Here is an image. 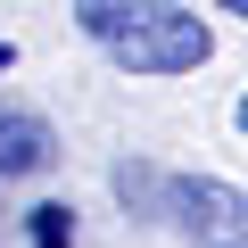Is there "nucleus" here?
Returning <instances> with one entry per match:
<instances>
[{
  "label": "nucleus",
  "instance_id": "7",
  "mask_svg": "<svg viewBox=\"0 0 248 248\" xmlns=\"http://www.w3.org/2000/svg\"><path fill=\"white\" fill-rule=\"evenodd\" d=\"M240 133H248V91H240Z\"/></svg>",
  "mask_w": 248,
  "mask_h": 248
},
{
  "label": "nucleus",
  "instance_id": "6",
  "mask_svg": "<svg viewBox=\"0 0 248 248\" xmlns=\"http://www.w3.org/2000/svg\"><path fill=\"white\" fill-rule=\"evenodd\" d=\"M9 58H17V50H9V42H0V75H9Z\"/></svg>",
  "mask_w": 248,
  "mask_h": 248
},
{
  "label": "nucleus",
  "instance_id": "5",
  "mask_svg": "<svg viewBox=\"0 0 248 248\" xmlns=\"http://www.w3.org/2000/svg\"><path fill=\"white\" fill-rule=\"evenodd\" d=\"M215 9H232V17H248V0H215Z\"/></svg>",
  "mask_w": 248,
  "mask_h": 248
},
{
  "label": "nucleus",
  "instance_id": "4",
  "mask_svg": "<svg viewBox=\"0 0 248 248\" xmlns=\"http://www.w3.org/2000/svg\"><path fill=\"white\" fill-rule=\"evenodd\" d=\"M33 248H75V207H33Z\"/></svg>",
  "mask_w": 248,
  "mask_h": 248
},
{
  "label": "nucleus",
  "instance_id": "1",
  "mask_svg": "<svg viewBox=\"0 0 248 248\" xmlns=\"http://www.w3.org/2000/svg\"><path fill=\"white\" fill-rule=\"evenodd\" d=\"M75 17L124 75H190L215 58L207 17L174 9V0H99V9H75Z\"/></svg>",
  "mask_w": 248,
  "mask_h": 248
},
{
  "label": "nucleus",
  "instance_id": "2",
  "mask_svg": "<svg viewBox=\"0 0 248 248\" xmlns=\"http://www.w3.org/2000/svg\"><path fill=\"white\" fill-rule=\"evenodd\" d=\"M166 215L207 248H248V190H232V182L182 174V182H166Z\"/></svg>",
  "mask_w": 248,
  "mask_h": 248
},
{
  "label": "nucleus",
  "instance_id": "3",
  "mask_svg": "<svg viewBox=\"0 0 248 248\" xmlns=\"http://www.w3.org/2000/svg\"><path fill=\"white\" fill-rule=\"evenodd\" d=\"M50 157H58V133H50L33 108H9V99H0V182H25Z\"/></svg>",
  "mask_w": 248,
  "mask_h": 248
},
{
  "label": "nucleus",
  "instance_id": "8",
  "mask_svg": "<svg viewBox=\"0 0 248 248\" xmlns=\"http://www.w3.org/2000/svg\"><path fill=\"white\" fill-rule=\"evenodd\" d=\"M75 9H99V0H75Z\"/></svg>",
  "mask_w": 248,
  "mask_h": 248
}]
</instances>
